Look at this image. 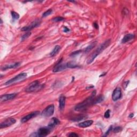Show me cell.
Masks as SVG:
<instances>
[{
    "label": "cell",
    "instance_id": "obj_1",
    "mask_svg": "<svg viewBox=\"0 0 137 137\" xmlns=\"http://www.w3.org/2000/svg\"><path fill=\"white\" fill-rule=\"evenodd\" d=\"M96 95V91H93V93L89 97L86 99L85 100L82 101V102L78 104L75 107L74 109L76 111H83L88 108L90 106L94 104V100L95 98Z\"/></svg>",
    "mask_w": 137,
    "mask_h": 137
},
{
    "label": "cell",
    "instance_id": "obj_2",
    "mask_svg": "<svg viewBox=\"0 0 137 137\" xmlns=\"http://www.w3.org/2000/svg\"><path fill=\"white\" fill-rule=\"evenodd\" d=\"M111 44V40L108 39L106 40L103 43H102L92 54L90 55L89 57L88 58L87 61V64H90L94 61L95 59L97 57V56L100 55L103 51L106 49V48L109 46V45Z\"/></svg>",
    "mask_w": 137,
    "mask_h": 137
},
{
    "label": "cell",
    "instance_id": "obj_3",
    "mask_svg": "<svg viewBox=\"0 0 137 137\" xmlns=\"http://www.w3.org/2000/svg\"><path fill=\"white\" fill-rule=\"evenodd\" d=\"M44 86L40 84L38 80H36L29 84L26 87L25 91L27 93H32L41 90Z\"/></svg>",
    "mask_w": 137,
    "mask_h": 137
},
{
    "label": "cell",
    "instance_id": "obj_4",
    "mask_svg": "<svg viewBox=\"0 0 137 137\" xmlns=\"http://www.w3.org/2000/svg\"><path fill=\"white\" fill-rule=\"evenodd\" d=\"M53 128L49 127H43L40 128L37 131V132L34 133L33 135H31V136L39 137H45L47 136L52 131Z\"/></svg>",
    "mask_w": 137,
    "mask_h": 137
},
{
    "label": "cell",
    "instance_id": "obj_5",
    "mask_svg": "<svg viewBox=\"0 0 137 137\" xmlns=\"http://www.w3.org/2000/svg\"><path fill=\"white\" fill-rule=\"evenodd\" d=\"M27 76V74L26 73H25V72H23V73L19 74L17 75V76H16L14 78H13L8 80V81H7L6 82H5L4 85H9L12 84H14V83L20 82L26 79Z\"/></svg>",
    "mask_w": 137,
    "mask_h": 137
},
{
    "label": "cell",
    "instance_id": "obj_6",
    "mask_svg": "<svg viewBox=\"0 0 137 137\" xmlns=\"http://www.w3.org/2000/svg\"><path fill=\"white\" fill-rule=\"evenodd\" d=\"M55 107L54 104H50L42 111L41 115L45 117H49L54 114Z\"/></svg>",
    "mask_w": 137,
    "mask_h": 137
},
{
    "label": "cell",
    "instance_id": "obj_7",
    "mask_svg": "<svg viewBox=\"0 0 137 137\" xmlns=\"http://www.w3.org/2000/svg\"><path fill=\"white\" fill-rule=\"evenodd\" d=\"M40 24H41V21L40 19H37L36 20H34L33 21L30 25H29L28 26H26L24 27L21 28V30L22 31H25V32H28L32 30L33 28L37 27L40 26Z\"/></svg>",
    "mask_w": 137,
    "mask_h": 137
},
{
    "label": "cell",
    "instance_id": "obj_8",
    "mask_svg": "<svg viewBox=\"0 0 137 137\" xmlns=\"http://www.w3.org/2000/svg\"><path fill=\"white\" fill-rule=\"evenodd\" d=\"M16 120L13 118H8L7 119H5L4 121H3L0 124V128H6L10 127V126L16 123Z\"/></svg>",
    "mask_w": 137,
    "mask_h": 137
},
{
    "label": "cell",
    "instance_id": "obj_9",
    "mask_svg": "<svg viewBox=\"0 0 137 137\" xmlns=\"http://www.w3.org/2000/svg\"><path fill=\"white\" fill-rule=\"evenodd\" d=\"M63 61V58H62L61 60H60L56 64L54 68L53 69V72H58L64 70L67 68L66 63L65 64H62V62Z\"/></svg>",
    "mask_w": 137,
    "mask_h": 137
},
{
    "label": "cell",
    "instance_id": "obj_10",
    "mask_svg": "<svg viewBox=\"0 0 137 137\" xmlns=\"http://www.w3.org/2000/svg\"><path fill=\"white\" fill-rule=\"evenodd\" d=\"M122 97V91L120 87H117L114 90L112 94V99L114 101H117Z\"/></svg>",
    "mask_w": 137,
    "mask_h": 137
},
{
    "label": "cell",
    "instance_id": "obj_11",
    "mask_svg": "<svg viewBox=\"0 0 137 137\" xmlns=\"http://www.w3.org/2000/svg\"><path fill=\"white\" fill-rule=\"evenodd\" d=\"M39 114H40V112L38 111L32 112H31V113L28 114L27 115H26V116H24L23 118H22L21 119V122L25 123L26 122H27L30 119H33L34 117H36V116H37Z\"/></svg>",
    "mask_w": 137,
    "mask_h": 137
},
{
    "label": "cell",
    "instance_id": "obj_12",
    "mask_svg": "<svg viewBox=\"0 0 137 137\" xmlns=\"http://www.w3.org/2000/svg\"><path fill=\"white\" fill-rule=\"evenodd\" d=\"M16 95H17V94L16 93L7 94L2 95L1 96V98H0V100H1V102H5L12 100V99H13L16 97Z\"/></svg>",
    "mask_w": 137,
    "mask_h": 137
},
{
    "label": "cell",
    "instance_id": "obj_13",
    "mask_svg": "<svg viewBox=\"0 0 137 137\" xmlns=\"http://www.w3.org/2000/svg\"><path fill=\"white\" fill-rule=\"evenodd\" d=\"M20 65V63H19V62H16V63L8 64H6V65H5L4 66H3L1 68V70L2 71H5L8 69H15V68H17V67H18Z\"/></svg>",
    "mask_w": 137,
    "mask_h": 137
},
{
    "label": "cell",
    "instance_id": "obj_14",
    "mask_svg": "<svg viewBox=\"0 0 137 137\" xmlns=\"http://www.w3.org/2000/svg\"><path fill=\"white\" fill-rule=\"evenodd\" d=\"M135 38V35L134 34H126L125 36L123 37L122 40V44H125L128 41H131Z\"/></svg>",
    "mask_w": 137,
    "mask_h": 137
},
{
    "label": "cell",
    "instance_id": "obj_15",
    "mask_svg": "<svg viewBox=\"0 0 137 137\" xmlns=\"http://www.w3.org/2000/svg\"><path fill=\"white\" fill-rule=\"evenodd\" d=\"M65 96L61 95L59 98V108L60 110H62L65 106Z\"/></svg>",
    "mask_w": 137,
    "mask_h": 137
},
{
    "label": "cell",
    "instance_id": "obj_16",
    "mask_svg": "<svg viewBox=\"0 0 137 137\" xmlns=\"http://www.w3.org/2000/svg\"><path fill=\"white\" fill-rule=\"evenodd\" d=\"M93 121L92 120H88L79 123L78 124V126L80 128H85L90 127V126L93 124Z\"/></svg>",
    "mask_w": 137,
    "mask_h": 137
},
{
    "label": "cell",
    "instance_id": "obj_17",
    "mask_svg": "<svg viewBox=\"0 0 137 137\" xmlns=\"http://www.w3.org/2000/svg\"><path fill=\"white\" fill-rule=\"evenodd\" d=\"M60 123V121L57 119H56L55 117L52 118V119H51L50 122L48 124V127H50L51 128H54L55 126L58 125Z\"/></svg>",
    "mask_w": 137,
    "mask_h": 137
},
{
    "label": "cell",
    "instance_id": "obj_18",
    "mask_svg": "<svg viewBox=\"0 0 137 137\" xmlns=\"http://www.w3.org/2000/svg\"><path fill=\"white\" fill-rule=\"evenodd\" d=\"M96 45H97V41H94L92 42V44H91L89 46H88L85 48L84 50V52L85 53H89L90 51L92 50L93 48L96 46Z\"/></svg>",
    "mask_w": 137,
    "mask_h": 137
},
{
    "label": "cell",
    "instance_id": "obj_19",
    "mask_svg": "<svg viewBox=\"0 0 137 137\" xmlns=\"http://www.w3.org/2000/svg\"><path fill=\"white\" fill-rule=\"evenodd\" d=\"M60 49H61L60 46L56 45V46L54 47V48L53 49V50L50 53V56H51V57H54V56H55L56 55H57L59 51L60 50Z\"/></svg>",
    "mask_w": 137,
    "mask_h": 137
},
{
    "label": "cell",
    "instance_id": "obj_20",
    "mask_svg": "<svg viewBox=\"0 0 137 137\" xmlns=\"http://www.w3.org/2000/svg\"><path fill=\"white\" fill-rule=\"evenodd\" d=\"M87 117L86 116H85V115H78V116L73 117V119H72V120L74 122H78V121H80V120L86 119Z\"/></svg>",
    "mask_w": 137,
    "mask_h": 137
},
{
    "label": "cell",
    "instance_id": "obj_21",
    "mask_svg": "<svg viewBox=\"0 0 137 137\" xmlns=\"http://www.w3.org/2000/svg\"><path fill=\"white\" fill-rule=\"evenodd\" d=\"M66 66H67V68H71V69L79 68V67L78 65V64L74 62H69L66 63Z\"/></svg>",
    "mask_w": 137,
    "mask_h": 137
},
{
    "label": "cell",
    "instance_id": "obj_22",
    "mask_svg": "<svg viewBox=\"0 0 137 137\" xmlns=\"http://www.w3.org/2000/svg\"><path fill=\"white\" fill-rule=\"evenodd\" d=\"M104 100V96L103 95H100L97 98H95L94 100V104L100 103L101 102H102Z\"/></svg>",
    "mask_w": 137,
    "mask_h": 137
},
{
    "label": "cell",
    "instance_id": "obj_23",
    "mask_svg": "<svg viewBox=\"0 0 137 137\" xmlns=\"http://www.w3.org/2000/svg\"><path fill=\"white\" fill-rule=\"evenodd\" d=\"M31 35V33L30 32H27L26 33H25V34H24L23 36L21 37V42H23L24 41V40H26L28 38V37H29Z\"/></svg>",
    "mask_w": 137,
    "mask_h": 137
},
{
    "label": "cell",
    "instance_id": "obj_24",
    "mask_svg": "<svg viewBox=\"0 0 137 137\" xmlns=\"http://www.w3.org/2000/svg\"><path fill=\"white\" fill-rule=\"evenodd\" d=\"M11 16H12V18L13 20H17L20 17L19 15L15 11L11 12Z\"/></svg>",
    "mask_w": 137,
    "mask_h": 137
},
{
    "label": "cell",
    "instance_id": "obj_25",
    "mask_svg": "<svg viewBox=\"0 0 137 137\" xmlns=\"http://www.w3.org/2000/svg\"><path fill=\"white\" fill-rule=\"evenodd\" d=\"M53 12V10L52 9H48L46 11H45L44 13L42 14V17H46L47 16L50 15L52 14Z\"/></svg>",
    "mask_w": 137,
    "mask_h": 137
},
{
    "label": "cell",
    "instance_id": "obj_26",
    "mask_svg": "<svg viewBox=\"0 0 137 137\" xmlns=\"http://www.w3.org/2000/svg\"><path fill=\"white\" fill-rule=\"evenodd\" d=\"M64 20V18L62 17H56L54 18L52 21H54V22H59V21H62Z\"/></svg>",
    "mask_w": 137,
    "mask_h": 137
},
{
    "label": "cell",
    "instance_id": "obj_27",
    "mask_svg": "<svg viewBox=\"0 0 137 137\" xmlns=\"http://www.w3.org/2000/svg\"><path fill=\"white\" fill-rule=\"evenodd\" d=\"M123 130V128L122 127H117L116 128H115L113 130H112V131H113V132L115 133H119V132H121V131H122Z\"/></svg>",
    "mask_w": 137,
    "mask_h": 137
},
{
    "label": "cell",
    "instance_id": "obj_28",
    "mask_svg": "<svg viewBox=\"0 0 137 137\" xmlns=\"http://www.w3.org/2000/svg\"><path fill=\"white\" fill-rule=\"evenodd\" d=\"M110 116V110L109 109L107 110L105 112L104 115V117L106 118V119H109Z\"/></svg>",
    "mask_w": 137,
    "mask_h": 137
},
{
    "label": "cell",
    "instance_id": "obj_29",
    "mask_svg": "<svg viewBox=\"0 0 137 137\" xmlns=\"http://www.w3.org/2000/svg\"><path fill=\"white\" fill-rule=\"evenodd\" d=\"M82 51L81 50H78V51H75V52H73V53H72L70 54V56H76L77 55H78V54L81 53Z\"/></svg>",
    "mask_w": 137,
    "mask_h": 137
},
{
    "label": "cell",
    "instance_id": "obj_30",
    "mask_svg": "<svg viewBox=\"0 0 137 137\" xmlns=\"http://www.w3.org/2000/svg\"><path fill=\"white\" fill-rule=\"evenodd\" d=\"M112 126H110V127H109V129L108 130V131H107V132H106L105 135H104V136H108V135H109V134L110 133V132L111 131H112Z\"/></svg>",
    "mask_w": 137,
    "mask_h": 137
},
{
    "label": "cell",
    "instance_id": "obj_31",
    "mask_svg": "<svg viewBox=\"0 0 137 137\" xmlns=\"http://www.w3.org/2000/svg\"><path fill=\"white\" fill-rule=\"evenodd\" d=\"M69 137H78V135L75 133H71L68 135Z\"/></svg>",
    "mask_w": 137,
    "mask_h": 137
},
{
    "label": "cell",
    "instance_id": "obj_32",
    "mask_svg": "<svg viewBox=\"0 0 137 137\" xmlns=\"http://www.w3.org/2000/svg\"><path fill=\"white\" fill-rule=\"evenodd\" d=\"M64 32H65V33H68V32H70V29L69 28H68V27H64V30H63Z\"/></svg>",
    "mask_w": 137,
    "mask_h": 137
},
{
    "label": "cell",
    "instance_id": "obj_33",
    "mask_svg": "<svg viewBox=\"0 0 137 137\" xmlns=\"http://www.w3.org/2000/svg\"><path fill=\"white\" fill-rule=\"evenodd\" d=\"M129 82H130V81H127V82H124V86H123L124 88H126L127 87L128 84H129Z\"/></svg>",
    "mask_w": 137,
    "mask_h": 137
},
{
    "label": "cell",
    "instance_id": "obj_34",
    "mask_svg": "<svg viewBox=\"0 0 137 137\" xmlns=\"http://www.w3.org/2000/svg\"><path fill=\"white\" fill-rule=\"evenodd\" d=\"M94 26L96 28V29H98L99 28V26H98V25L97 24H96V23H95L94 24Z\"/></svg>",
    "mask_w": 137,
    "mask_h": 137
},
{
    "label": "cell",
    "instance_id": "obj_35",
    "mask_svg": "<svg viewBox=\"0 0 137 137\" xmlns=\"http://www.w3.org/2000/svg\"><path fill=\"white\" fill-rule=\"evenodd\" d=\"M133 116H134V114H133V113H131V114L129 115V116H128V117H129L130 118H132Z\"/></svg>",
    "mask_w": 137,
    "mask_h": 137
},
{
    "label": "cell",
    "instance_id": "obj_36",
    "mask_svg": "<svg viewBox=\"0 0 137 137\" xmlns=\"http://www.w3.org/2000/svg\"><path fill=\"white\" fill-rule=\"evenodd\" d=\"M106 74V72H104V74H102L101 75H100V77H102V76H104V75H105Z\"/></svg>",
    "mask_w": 137,
    "mask_h": 137
},
{
    "label": "cell",
    "instance_id": "obj_37",
    "mask_svg": "<svg viewBox=\"0 0 137 137\" xmlns=\"http://www.w3.org/2000/svg\"><path fill=\"white\" fill-rule=\"evenodd\" d=\"M2 23H3V21H2V20L1 19V23L2 24Z\"/></svg>",
    "mask_w": 137,
    "mask_h": 137
}]
</instances>
